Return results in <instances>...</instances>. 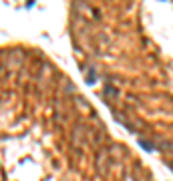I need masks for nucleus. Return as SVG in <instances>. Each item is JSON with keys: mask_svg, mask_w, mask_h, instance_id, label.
Segmentation results:
<instances>
[{"mask_svg": "<svg viewBox=\"0 0 173 181\" xmlns=\"http://www.w3.org/2000/svg\"><path fill=\"white\" fill-rule=\"evenodd\" d=\"M139 143L143 145V149H145V151H153V145H151V143H147V141H143V139H139Z\"/></svg>", "mask_w": 173, "mask_h": 181, "instance_id": "nucleus-1", "label": "nucleus"}]
</instances>
